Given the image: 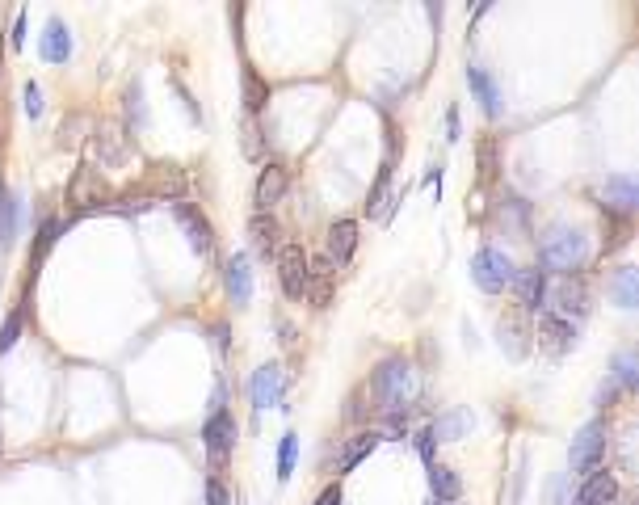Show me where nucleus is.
Here are the masks:
<instances>
[{
  "label": "nucleus",
  "mask_w": 639,
  "mask_h": 505,
  "mask_svg": "<svg viewBox=\"0 0 639 505\" xmlns=\"http://www.w3.org/2000/svg\"><path fill=\"white\" fill-rule=\"evenodd\" d=\"M366 396L375 400L379 413H408L412 400H417V371H412L408 358H383L375 371H370Z\"/></svg>",
  "instance_id": "f257e3e1"
},
{
  "label": "nucleus",
  "mask_w": 639,
  "mask_h": 505,
  "mask_svg": "<svg viewBox=\"0 0 639 505\" xmlns=\"http://www.w3.org/2000/svg\"><path fill=\"white\" fill-rule=\"evenodd\" d=\"M585 266H589V236L581 228L551 224L543 232V240H539V270L572 278L576 270H585Z\"/></svg>",
  "instance_id": "f03ea898"
},
{
  "label": "nucleus",
  "mask_w": 639,
  "mask_h": 505,
  "mask_svg": "<svg viewBox=\"0 0 639 505\" xmlns=\"http://www.w3.org/2000/svg\"><path fill=\"white\" fill-rule=\"evenodd\" d=\"M236 438H240V426H236L232 409H228V404H215V413L206 417V426H202V447H206V459H211V472L215 476L232 463Z\"/></svg>",
  "instance_id": "7ed1b4c3"
},
{
  "label": "nucleus",
  "mask_w": 639,
  "mask_h": 505,
  "mask_svg": "<svg viewBox=\"0 0 639 505\" xmlns=\"http://www.w3.org/2000/svg\"><path fill=\"white\" fill-rule=\"evenodd\" d=\"M513 274H518V266H513V257L497 245H480L476 257H471V282L484 291V295H501L513 287Z\"/></svg>",
  "instance_id": "20e7f679"
},
{
  "label": "nucleus",
  "mask_w": 639,
  "mask_h": 505,
  "mask_svg": "<svg viewBox=\"0 0 639 505\" xmlns=\"http://www.w3.org/2000/svg\"><path fill=\"white\" fill-rule=\"evenodd\" d=\"M131 152H135V144H131V135L122 131L118 123H101V127H93V135H89V169H106V173H114V169H122L131 160Z\"/></svg>",
  "instance_id": "39448f33"
},
{
  "label": "nucleus",
  "mask_w": 639,
  "mask_h": 505,
  "mask_svg": "<svg viewBox=\"0 0 639 505\" xmlns=\"http://www.w3.org/2000/svg\"><path fill=\"white\" fill-rule=\"evenodd\" d=\"M606 451H610V426H606V421H589V426H581V434L572 438L568 468L589 476L597 468H606Z\"/></svg>",
  "instance_id": "423d86ee"
},
{
  "label": "nucleus",
  "mask_w": 639,
  "mask_h": 505,
  "mask_svg": "<svg viewBox=\"0 0 639 505\" xmlns=\"http://www.w3.org/2000/svg\"><path fill=\"white\" fill-rule=\"evenodd\" d=\"M286 190H291V169H286L282 160H270V165L257 173V186H253V207H257V215H270L278 202L286 198Z\"/></svg>",
  "instance_id": "0eeeda50"
},
{
  "label": "nucleus",
  "mask_w": 639,
  "mask_h": 505,
  "mask_svg": "<svg viewBox=\"0 0 639 505\" xmlns=\"http://www.w3.org/2000/svg\"><path fill=\"white\" fill-rule=\"evenodd\" d=\"M278 287L286 299H303L307 295V249L303 245H282L278 249Z\"/></svg>",
  "instance_id": "6e6552de"
},
{
  "label": "nucleus",
  "mask_w": 639,
  "mask_h": 505,
  "mask_svg": "<svg viewBox=\"0 0 639 505\" xmlns=\"http://www.w3.org/2000/svg\"><path fill=\"white\" fill-rule=\"evenodd\" d=\"M173 215H177V224L185 228L190 249L198 257H215V228H211V219H206L194 202H173Z\"/></svg>",
  "instance_id": "1a4fd4ad"
},
{
  "label": "nucleus",
  "mask_w": 639,
  "mask_h": 505,
  "mask_svg": "<svg viewBox=\"0 0 639 505\" xmlns=\"http://www.w3.org/2000/svg\"><path fill=\"white\" fill-rule=\"evenodd\" d=\"M148 202H177L185 194V173L169 160H160V165H148V177H143V190H139Z\"/></svg>",
  "instance_id": "9d476101"
},
{
  "label": "nucleus",
  "mask_w": 639,
  "mask_h": 505,
  "mask_svg": "<svg viewBox=\"0 0 639 505\" xmlns=\"http://www.w3.org/2000/svg\"><path fill=\"white\" fill-rule=\"evenodd\" d=\"M68 198L76 202V211H106L110 202H114V194L106 190V181H101V173H97V169H89V165L76 173Z\"/></svg>",
  "instance_id": "9b49d317"
},
{
  "label": "nucleus",
  "mask_w": 639,
  "mask_h": 505,
  "mask_svg": "<svg viewBox=\"0 0 639 505\" xmlns=\"http://www.w3.org/2000/svg\"><path fill=\"white\" fill-rule=\"evenodd\" d=\"M534 341H539V350H547L551 358H564L576 346V325H568V320H560L555 312H543L539 329H534Z\"/></svg>",
  "instance_id": "f8f14e48"
},
{
  "label": "nucleus",
  "mask_w": 639,
  "mask_h": 505,
  "mask_svg": "<svg viewBox=\"0 0 639 505\" xmlns=\"http://www.w3.org/2000/svg\"><path fill=\"white\" fill-rule=\"evenodd\" d=\"M551 299H555V316L560 320H585L589 316V287H585V278L581 274H572V278H564L560 287L551 291Z\"/></svg>",
  "instance_id": "ddd939ff"
},
{
  "label": "nucleus",
  "mask_w": 639,
  "mask_h": 505,
  "mask_svg": "<svg viewBox=\"0 0 639 505\" xmlns=\"http://www.w3.org/2000/svg\"><path fill=\"white\" fill-rule=\"evenodd\" d=\"M282 367L278 362H265V367H257L253 371V379H249V400H253V409L257 413H265V409H274V404H282Z\"/></svg>",
  "instance_id": "4468645a"
},
{
  "label": "nucleus",
  "mask_w": 639,
  "mask_h": 505,
  "mask_svg": "<svg viewBox=\"0 0 639 505\" xmlns=\"http://www.w3.org/2000/svg\"><path fill=\"white\" fill-rule=\"evenodd\" d=\"M379 447H383V434H379V430H358L354 438H345V447H341V455H337V463H333V472H337V476H349V472L358 468V463H366Z\"/></svg>",
  "instance_id": "2eb2a0df"
},
{
  "label": "nucleus",
  "mask_w": 639,
  "mask_h": 505,
  "mask_svg": "<svg viewBox=\"0 0 639 505\" xmlns=\"http://www.w3.org/2000/svg\"><path fill=\"white\" fill-rule=\"evenodd\" d=\"M618 472L614 468H597L581 480V493H576V505H614L618 501Z\"/></svg>",
  "instance_id": "dca6fc26"
},
{
  "label": "nucleus",
  "mask_w": 639,
  "mask_h": 505,
  "mask_svg": "<svg viewBox=\"0 0 639 505\" xmlns=\"http://www.w3.org/2000/svg\"><path fill=\"white\" fill-rule=\"evenodd\" d=\"M396 202H400V194H396V186H391V160H387V165L379 169V177H375V186H370V194H366V215L379 219V224H391Z\"/></svg>",
  "instance_id": "f3484780"
},
{
  "label": "nucleus",
  "mask_w": 639,
  "mask_h": 505,
  "mask_svg": "<svg viewBox=\"0 0 639 505\" xmlns=\"http://www.w3.org/2000/svg\"><path fill=\"white\" fill-rule=\"evenodd\" d=\"M639 207V190L631 177H606L602 186V211L606 215H618V219H631Z\"/></svg>",
  "instance_id": "a211bd4d"
},
{
  "label": "nucleus",
  "mask_w": 639,
  "mask_h": 505,
  "mask_svg": "<svg viewBox=\"0 0 639 505\" xmlns=\"http://www.w3.org/2000/svg\"><path fill=\"white\" fill-rule=\"evenodd\" d=\"M328 266L333 270H341V266H349V261H354V249H358V224L354 219H337L333 228H328Z\"/></svg>",
  "instance_id": "6ab92c4d"
},
{
  "label": "nucleus",
  "mask_w": 639,
  "mask_h": 505,
  "mask_svg": "<svg viewBox=\"0 0 639 505\" xmlns=\"http://www.w3.org/2000/svg\"><path fill=\"white\" fill-rule=\"evenodd\" d=\"M223 287H228L236 308H249L253 303V270H249V257L244 253L228 257V266H223Z\"/></svg>",
  "instance_id": "aec40b11"
},
{
  "label": "nucleus",
  "mask_w": 639,
  "mask_h": 505,
  "mask_svg": "<svg viewBox=\"0 0 639 505\" xmlns=\"http://www.w3.org/2000/svg\"><path fill=\"white\" fill-rule=\"evenodd\" d=\"M333 266H328V257H307V295L303 299H312V308H328L333 303Z\"/></svg>",
  "instance_id": "412c9836"
},
{
  "label": "nucleus",
  "mask_w": 639,
  "mask_h": 505,
  "mask_svg": "<svg viewBox=\"0 0 639 505\" xmlns=\"http://www.w3.org/2000/svg\"><path fill=\"white\" fill-rule=\"evenodd\" d=\"M513 291H518V303L526 312H539L547 303V274L539 266H526V270L513 274Z\"/></svg>",
  "instance_id": "4be33fe9"
},
{
  "label": "nucleus",
  "mask_w": 639,
  "mask_h": 505,
  "mask_svg": "<svg viewBox=\"0 0 639 505\" xmlns=\"http://www.w3.org/2000/svg\"><path fill=\"white\" fill-rule=\"evenodd\" d=\"M467 89L476 93V101L484 106V114L488 118H501V89H497V80H492V72L488 68H480V64H471L467 68Z\"/></svg>",
  "instance_id": "5701e85b"
},
{
  "label": "nucleus",
  "mask_w": 639,
  "mask_h": 505,
  "mask_svg": "<svg viewBox=\"0 0 639 505\" xmlns=\"http://www.w3.org/2000/svg\"><path fill=\"white\" fill-rule=\"evenodd\" d=\"M240 97H244V110H249V118H253V114H261L265 106H270V97H274L270 80H265L253 64H244V68H240Z\"/></svg>",
  "instance_id": "b1692460"
},
{
  "label": "nucleus",
  "mask_w": 639,
  "mask_h": 505,
  "mask_svg": "<svg viewBox=\"0 0 639 505\" xmlns=\"http://www.w3.org/2000/svg\"><path fill=\"white\" fill-rule=\"evenodd\" d=\"M38 51H43V59H47V64H68V59H72L76 43H72V34H68V26L59 22V17H51V22H47V30H43V43H38Z\"/></svg>",
  "instance_id": "393cba45"
},
{
  "label": "nucleus",
  "mask_w": 639,
  "mask_h": 505,
  "mask_svg": "<svg viewBox=\"0 0 639 505\" xmlns=\"http://www.w3.org/2000/svg\"><path fill=\"white\" fill-rule=\"evenodd\" d=\"M249 236H253V253L257 257H278V249H282V228H278V219L274 215H253L249 219Z\"/></svg>",
  "instance_id": "a878e982"
},
{
  "label": "nucleus",
  "mask_w": 639,
  "mask_h": 505,
  "mask_svg": "<svg viewBox=\"0 0 639 505\" xmlns=\"http://www.w3.org/2000/svg\"><path fill=\"white\" fill-rule=\"evenodd\" d=\"M606 295L618 303L623 312H631L635 303H639V282H635V266H618V270H610V278H606Z\"/></svg>",
  "instance_id": "bb28decb"
},
{
  "label": "nucleus",
  "mask_w": 639,
  "mask_h": 505,
  "mask_svg": "<svg viewBox=\"0 0 639 505\" xmlns=\"http://www.w3.org/2000/svg\"><path fill=\"white\" fill-rule=\"evenodd\" d=\"M429 493H434V501H442V505H455L463 497L459 472L446 468V463H429Z\"/></svg>",
  "instance_id": "cd10ccee"
},
{
  "label": "nucleus",
  "mask_w": 639,
  "mask_h": 505,
  "mask_svg": "<svg viewBox=\"0 0 639 505\" xmlns=\"http://www.w3.org/2000/svg\"><path fill=\"white\" fill-rule=\"evenodd\" d=\"M471 426H476L471 409H450L438 421H429V434H434V442H459V438H467Z\"/></svg>",
  "instance_id": "c85d7f7f"
},
{
  "label": "nucleus",
  "mask_w": 639,
  "mask_h": 505,
  "mask_svg": "<svg viewBox=\"0 0 639 505\" xmlns=\"http://www.w3.org/2000/svg\"><path fill=\"white\" fill-rule=\"evenodd\" d=\"M122 101H127V127L122 131H148V106H143V85L139 80H131L127 93H122Z\"/></svg>",
  "instance_id": "c756f323"
},
{
  "label": "nucleus",
  "mask_w": 639,
  "mask_h": 505,
  "mask_svg": "<svg viewBox=\"0 0 639 505\" xmlns=\"http://www.w3.org/2000/svg\"><path fill=\"white\" fill-rule=\"evenodd\" d=\"M295 459H299V434H295V430H286V434H282V447H278V480H282V484L291 480Z\"/></svg>",
  "instance_id": "7c9ffc66"
},
{
  "label": "nucleus",
  "mask_w": 639,
  "mask_h": 505,
  "mask_svg": "<svg viewBox=\"0 0 639 505\" xmlns=\"http://www.w3.org/2000/svg\"><path fill=\"white\" fill-rule=\"evenodd\" d=\"M17 236V198L13 190H5V198H0V245H13Z\"/></svg>",
  "instance_id": "2f4dec72"
},
{
  "label": "nucleus",
  "mask_w": 639,
  "mask_h": 505,
  "mask_svg": "<svg viewBox=\"0 0 639 505\" xmlns=\"http://www.w3.org/2000/svg\"><path fill=\"white\" fill-rule=\"evenodd\" d=\"M22 325H26V312L22 308L5 316V325H0V358H5L17 341H22Z\"/></svg>",
  "instance_id": "473e14b6"
},
{
  "label": "nucleus",
  "mask_w": 639,
  "mask_h": 505,
  "mask_svg": "<svg viewBox=\"0 0 639 505\" xmlns=\"http://www.w3.org/2000/svg\"><path fill=\"white\" fill-rule=\"evenodd\" d=\"M614 383H618V388H635V383H639V371H635V354H618L614 358V375H610Z\"/></svg>",
  "instance_id": "72a5a7b5"
},
{
  "label": "nucleus",
  "mask_w": 639,
  "mask_h": 505,
  "mask_svg": "<svg viewBox=\"0 0 639 505\" xmlns=\"http://www.w3.org/2000/svg\"><path fill=\"white\" fill-rule=\"evenodd\" d=\"M202 497H206V505H232V489H228V480L223 476H206V484H202Z\"/></svg>",
  "instance_id": "f704fd0d"
},
{
  "label": "nucleus",
  "mask_w": 639,
  "mask_h": 505,
  "mask_svg": "<svg viewBox=\"0 0 639 505\" xmlns=\"http://www.w3.org/2000/svg\"><path fill=\"white\" fill-rule=\"evenodd\" d=\"M606 224H610V236H606V253L614 249H623L627 240H631V219H618V215H606Z\"/></svg>",
  "instance_id": "c9c22d12"
},
{
  "label": "nucleus",
  "mask_w": 639,
  "mask_h": 505,
  "mask_svg": "<svg viewBox=\"0 0 639 505\" xmlns=\"http://www.w3.org/2000/svg\"><path fill=\"white\" fill-rule=\"evenodd\" d=\"M501 346H509L513 358H522L526 354V333L513 325V320H501Z\"/></svg>",
  "instance_id": "e433bc0d"
},
{
  "label": "nucleus",
  "mask_w": 639,
  "mask_h": 505,
  "mask_svg": "<svg viewBox=\"0 0 639 505\" xmlns=\"http://www.w3.org/2000/svg\"><path fill=\"white\" fill-rule=\"evenodd\" d=\"M22 106H26V114H30V118H43V110H47L43 89H38L34 80H26V89H22Z\"/></svg>",
  "instance_id": "4c0bfd02"
},
{
  "label": "nucleus",
  "mask_w": 639,
  "mask_h": 505,
  "mask_svg": "<svg viewBox=\"0 0 639 505\" xmlns=\"http://www.w3.org/2000/svg\"><path fill=\"white\" fill-rule=\"evenodd\" d=\"M417 455H421L425 468H429V463H438V442H434V434H429V426L417 430Z\"/></svg>",
  "instance_id": "58836bf2"
},
{
  "label": "nucleus",
  "mask_w": 639,
  "mask_h": 505,
  "mask_svg": "<svg viewBox=\"0 0 639 505\" xmlns=\"http://www.w3.org/2000/svg\"><path fill=\"white\" fill-rule=\"evenodd\" d=\"M370 413H375V404H366V388L354 392V400H349V421H366Z\"/></svg>",
  "instance_id": "ea45409f"
},
{
  "label": "nucleus",
  "mask_w": 639,
  "mask_h": 505,
  "mask_svg": "<svg viewBox=\"0 0 639 505\" xmlns=\"http://www.w3.org/2000/svg\"><path fill=\"white\" fill-rule=\"evenodd\" d=\"M463 139V123H459V106L446 110V144H459Z\"/></svg>",
  "instance_id": "a19ab883"
},
{
  "label": "nucleus",
  "mask_w": 639,
  "mask_h": 505,
  "mask_svg": "<svg viewBox=\"0 0 639 505\" xmlns=\"http://www.w3.org/2000/svg\"><path fill=\"white\" fill-rule=\"evenodd\" d=\"M618 392H623V388H618V383H614V379H606V383H602V388H597L593 404H597V409H610V404H614V396H618Z\"/></svg>",
  "instance_id": "79ce46f5"
},
{
  "label": "nucleus",
  "mask_w": 639,
  "mask_h": 505,
  "mask_svg": "<svg viewBox=\"0 0 639 505\" xmlns=\"http://www.w3.org/2000/svg\"><path fill=\"white\" fill-rule=\"evenodd\" d=\"M9 47H13V51H22V47H26V9L13 17V34H9Z\"/></svg>",
  "instance_id": "37998d69"
},
{
  "label": "nucleus",
  "mask_w": 639,
  "mask_h": 505,
  "mask_svg": "<svg viewBox=\"0 0 639 505\" xmlns=\"http://www.w3.org/2000/svg\"><path fill=\"white\" fill-rule=\"evenodd\" d=\"M244 152H249V156H261V131H257L253 118L244 123Z\"/></svg>",
  "instance_id": "c03bdc74"
},
{
  "label": "nucleus",
  "mask_w": 639,
  "mask_h": 505,
  "mask_svg": "<svg viewBox=\"0 0 639 505\" xmlns=\"http://www.w3.org/2000/svg\"><path fill=\"white\" fill-rule=\"evenodd\" d=\"M480 169H484V177H492V169H497V144H492V139L480 144Z\"/></svg>",
  "instance_id": "a18cd8bd"
},
{
  "label": "nucleus",
  "mask_w": 639,
  "mask_h": 505,
  "mask_svg": "<svg viewBox=\"0 0 639 505\" xmlns=\"http://www.w3.org/2000/svg\"><path fill=\"white\" fill-rule=\"evenodd\" d=\"M341 501H345V493H341V480H337V484H328V489L312 505H341Z\"/></svg>",
  "instance_id": "49530a36"
},
{
  "label": "nucleus",
  "mask_w": 639,
  "mask_h": 505,
  "mask_svg": "<svg viewBox=\"0 0 639 505\" xmlns=\"http://www.w3.org/2000/svg\"><path fill=\"white\" fill-rule=\"evenodd\" d=\"M215 346H219V354H228V350H232V333H228V325H223V320L215 325Z\"/></svg>",
  "instance_id": "de8ad7c7"
},
{
  "label": "nucleus",
  "mask_w": 639,
  "mask_h": 505,
  "mask_svg": "<svg viewBox=\"0 0 639 505\" xmlns=\"http://www.w3.org/2000/svg\"><path fill=\"white\" fill-rule=\"evenodd\" d=\"M5 190H9V186H5V181H0V198H5Z\"/></svg>",
  "instance_id": "09e8293b"
},
{
  "label": "nucleus",
  "mask_w": 639,
  "mask_h": 505,
  "mask_svg": "<svg viewBox=\"0 0 639 505\" xmlns=\"http://www.w3.org/2000/svg\"><path fill=\"white\" fill-rule=\"evenodd\" d=\"M0 59H5V43H0Z\"/></svg>",
  "instance_id": "8fccbe9b"
},
{
  "label": "nucleus",
  "mask_w": 639,
  "mask_h": 505,
  "mask_svg": "<svg viewBox=\"0 0 639 505\" xmlns=\"http://www.w3.org/2000/svg\"><path fill=\"white\" fill-rule=\"evenodd\" d=\"M0 451H5V438H0Z\"/></svg>",
  "instance_id": "3c124183"
},
{
  "label": "nucleus",
  "mask_w": 639,
  "mask_h": 505,
  "mask_svg": "<svg viewBox=\"0 0 639 505\" xmlns=\"http://www.w3.org/2000/svg\"><path fill=\"white\" fill-rule=\"evenodd\" d=\"M434 505H442V501H434Z\"/></svg>",
  "instance_id": "603ef678"
}]
</instances>
